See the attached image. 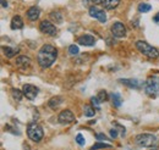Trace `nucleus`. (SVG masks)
I'll use <instances>...</instances> for the list:
<instances>
[{
  "instance_id": "f257e3e1",
  "label": "nucleus",
  "mask_w": 159,
  "mask_h": 150,
  "mask_svg": "<svg viewBox=\"0 0 159 150\" xmlns=\"http://www.w3.org/2000/svg\"><path fill=\"white\" fill-rule=\"evenodd\" d=\"M57 57H58V50L50 44H44L38 51L37 61L42 68H48L55 62Z\"/></svg>"
},
{
  "instance_id": "f03ea898",
  "label": "nucleus",
  "mask_w": 159,
  "mask_h": 150,
  "mask_svg": "<svg viewBox=\"0 0 159 150\" xmlns=\"http://www.w3.org/2000/svg\"><path fill=\"white\" fill-rule=\"evenodd\" d=\"M136 48L141 54H143L144 56L149 57V59H158L159 57V51L152 45H149L147 42L143 40H139L136 42Z\"/></svg>"
},
{
  "instance_id": "7ed1b4c3",
  "label": "nucleus",
  "mask_w": 159,
  "mask_h": 150,
  "mask_svg": "<svg viewBox=\"0 0 159 150\" xmlns=\"http://www.w3.org/2000/svg\"><path fill=\"white\" fill-rule=\"evenodd\" d=\"M144 90L151 96H159V76H151L144 82Z\"/></svg>"
},
{
  "instance_id": "20e7f679",
  "label": "nucleus",
  "mask_w": 159,
  "mask_h": 150,
  "mask_svg": "<svg viewBox=\"0 0 159 150\" xmlns=\"http://www.w3.org/2000/svg\"><path fill=\"white\" fill-rule=\"evenodd\" d=\"M136 143L143 148H152V147H156L157 144V137L154 134L142 133L136 137Z\"/></svg>"
},
{
  "instance_id": "39448f33",
  "label": "nucleus",
  "mask_w": 159,
  "mask_h": 150,
  "mask_svg": "<svg viewBox=\"0 0 159 150\" xmlns=\"http://www.w3.org/2000/svg\"><path fill=\"white\" fill-rule=\"evenodd\" d=\"M27 135L32 142L38 143V142L42 140L44 133H43V130H42V127L39 125L33 122V123H30L28 127H27Z\"/></svg>"
},
{
  "instance_id": "423d86ee",
  "label": "nucleus",
  "mask_w": 159,
  "mask_h": 150,
  "mask_svg": "<svg viewBox=\"0 0 159 150\" xmlns=\"http://www.w3.org/2000/svg\"><path fill=\"white\" fill-rule=\"evenodd\" d=\"M22 92H23V95H25L27 99L34 100L36 96L39 93V89H38L36 86H33V84H25V86L22 87Z\"/></svg>"
},
{
  "instance_id": "0eeeda50",
  "label": "nucleus",
  "mask_w": 159,
  "mask_h": 150,
  "mask_svg": "<svg viewBox=\"0 0 159 150\" xmlns=\"http://www.w3.org/2000/svg\"><path fill=\"white\" fill-rule=\"evenodd\" d=\"M39 29L42 33H45L48 36H55L57 34V27L50 21H42L39 23Z\"/></svg>"
},
{
  "instance_id": "6e6552de",
  "label": "nucleus",
  "mask_w": 159,
  "mask_h": 150,
  "mask_svg": "<svg viewBox=\"0 0 159 150\" xmlns=\"http://www.w3.org/2000/svg\"><path fill=\"white\" fill-rule=\"evenodd\" d=\"M58 121L61 125H69V123L75 121V116H74V113H71L70 110H64V111H61L59 113Z\"/></svg>"
},
{
  "instance_id": "1a4fd4ad",
  "label": "nucleus",
  "mask_w": 159,
  "mask_h": 150,
  "mask_svg": "<svg viewBox=\"0 0 159 150\" xmlns=\"http://www.w3.org/2000/svg\"><path fill=\"white\" fill-rule=\"evenodd\" d=\"M89 16H92V17H94L96 20H98L100 23L107 22V15H105L104 10L98 9V7H96V6L89 7Z\"/></svg>"
},
{
  "instance_id": "9d476101",
  "label": "nucleus",
  "mask_w": 159,
  "mask_h": 150,
  "mask_svg": "<svg viewBox=\"0 0 159 150\" xmlns=\"http://www.w3.org/2000/svg\"><path fill=\"white\" fill-rule=\"evenodd\" d=\"M111 34L116 38H122L126 36V28L121 22H115L111 26Z\"/></svg>"
},
{
  "instance_id": "9b49d317",
  "label": "nucleus",
  "mask_w": 159,
  "mask_h": 150,
  "mask_svg": "<svg viewBox=\"0 0 159 150\" xmlns=\"http://www.w3.org/2000/svg\"><path fill=\"white\" fill-rule=\"evenodd\" d=\"M77 43L81 45H84V46H91V45H94L96 43V38L91 34H84V36H81L77 39Z\"/></svg>"
},
{
  "instance_id": "f8f14e48",
  "label": "nucleus",
  "mask_w": 159,
  "mask_h": 150,
  "mask_svg": "<svg viewBox=\"0 0 159 150\" xmlns=\"http://www.w3.org/2000/svg\"><path fill=\"white\" fill-rule=\"evenodd\" d=\"M120 82L125 86H127L129 88H135V89H139L142 86H144V83H142L139 79H135V78H130V79H120Z\"/></svg>"
},
{
  "instance_id": "ddd939ff",
  "label": "nucleus",
  "mask_w": 159,
  "mask_h": 150,
  "mask_svg": "<svg viewBox=\"0 0 159 150\" xmlns=\"http://www.w3.org/2000/svg\"><path fill=\"white\" fill-rule=\"evenodd\" d=\"M16 66L20 67L21 70H26L31 66V60L28 56H25V55H21V56L16 57Z\"/></svg>"
},
{
  "instance_id": "4468645a",
  "label": "nucleus",
  "mask_w": 159,
  "mask_h": 150,
  "mask_svg": "<svg viewBox=\"0 0 159 150\" xmlns=\"http://www.w3.org/2000/svg\"><path fill=\"white\" fill-rule=\"evenodd\" d=\"M39 15H40V10L37 6H32V7H30V10L27 11V17H28V20H31V21L38 20Z\"/></svg>"
},
{
  "instance_id": "2eb2a0df",
  "label": "nucleus",
  "mask_w": 159,
  "mask_h": 150,
  "mask_svg": "<svg viewBox=\"0 0 159 150\" xmlns=\"http://www.w3.org/2000/svg\"><path fill=\"white\" fill-rule=\"evenodd\" d=\"M120 4V0H102V5L105 10H113L115 7H118Z\"/></svg>"
},
{
  "instance_id": "dca6fc26",
  "label": "nucleus",
  "mask_w": 159,
  "mask_h": 150,
  "mask_svg": "<svg viewBox=\"0 0 159 150\" xmlns=\"http://www.w3.org/2000/svg\"><path fill=\"white\" fill-rule=\"evenodd\" d=\"M11 29H21L23 27V20L21 16H14L12 20H11Z\"/></svg>"
},
{
  "instance_id": "f3484780",
  "label": "nucleus",
  "mask_w": 159,
  "mask_h": 150,
  "mask_svg": "<svg viewBox=\"0 0 159 150\" xmlns=\"http://www.w3.org/2000/svg\"><path fill=\"white\" fill-rule=\"evenodd\" d=\"M2 51H4L5 56L11 59V57L16 56L19 54L20 49H17V48H10V46H2Z\"/></svg>"
},
{
  "instance_id": "a211bd4d",
  "label": "nucleus",
  "mask_w": 159,
  "mask_h": 150,
  "mask_svg": "<svg viewBox=\"0 0 159 150\" xmlns=\"http://www.w3.org/2000/svg\"><path fill=\"white\" fill-rule=\"evenodd\" d=\"M61 103H62V99H61L60 96H55V98H52V99L49 100V104H48V105H49V108H52V109H57Z\"/></svg>"
},
{
  "instance_id": "6ab92c4d",
  "label": "nucleus",
  "mask_w": 159,
  "mask_h": 150,
  "mask_svg": "<svg viewBox=\"0 0 159 150\" xmlns=\"http://www.w3.org/2000/svg\"><path fill=\"white\" fill-rule=\"evenodd\" d=\"M111 99H113V104H114V106H116V108H120V106H121V104H122V99H121V96H120L119 93L111 94Z\"/></svg>"
},
{
  "instance_id": "aec40b11",
  "label": "nucleus",
  "mask_w": 159,
  "mask_h": 150,
  "mask_svg": "<svg viewBox=\"0 0 159 150\" xmlns=\"http://www.w3.org/2000/svg\"><path fill=\"white\" fill-rule=\"evenodd\" d=\"M83 113H84V116H87V117H93L94 113H96V110H94V108H92L91 105H84Z\"/></svg>"
},
{
  "instance_id": "412c9836",
  "label": "nucleus",
  "mask_w": 159,
  "mask_h": 150,
  "mask_svg": "<svg viewBox=\"0 0 159 150\" xmlns=\"http://www.w3.org/2000/svg\"><path fill=\"white\" fill-rule=\"evenodd\" d=\"M111 145L110 144H107V143H96L91 150H99V149H110Z\"/></svg>"
},
{
  "instance_id": "4be33fe9",
  "label": "nucleus",
  "mask_w": 159,
  "mask_h": 150,
  "mask_svg": "<svg viewBox=\"0 0 159 150\" xmlns=\"http://www.w3.org/2000/svg\"><path fill=\"white\" fill-rule=\"evenodd\" d=\"M50 19L53 20L54 22H57V23H61L62 16H61V14H60L59 11H53V12L50 14Z\"/></svg>"
},
{
  "instance_id": "5701e85b",
  "label": "nucleus",
  "mask_w": 159,
  "mask_h": 150,
  "mask_svg": "<svg viewBox=\"0 0 159 150\" xmlns=\"http://www.w3.org/2000/svg\"><path fill=\"white\" fill-rule=\"evenodd\" d=\"M152 9V6L147 2H141L139 5V12H148L149 10Z\"/></svg>"
},
{
  "instance_id": "b1692460",
  "label": "nucleus",
  "mask_w": 159,
  "mask_h": 150,
  "mask_svg": "<svg viewBox=\"0 0 159 150\" xmlns=\"http://www.w3.org/2000/svg\"><path fill=\"white\" fill-rule=\"evenodd\" d=\"M99 4H102V0H83V5L88 6V7H92V6H96Z\"/></svg>"
},
{
  "instance_id": "393cba45",
  "label": "nucleus",
  "mask_w": 159,
  "mask_h": 150,
  "mask_svg": "<svg viewBox=\"0 0 159 150\" xmlns=\"http://www.w3.org/2000/svg\"><path fill=\"white\" fill-rule=\"evenodd\" d=\"M12 96L15 100L20 101L21 99L23 98V92L22 90H17V89H12Z\"/></svg>"
},
{
  "instance_id": "a878e982",
  "label": "nucleus",
  "mask_w": 159,
  "mask_h": 150,
  "mask_svg": "<svg viewBox=\"0 0 159 150\" xmlns=\"http://www.w3.org/2000/svg\"><path fill=\"white\" fill-rule=\"evenodd\" d=\"M97 98H98V100H99L100 103L107 101V100H108V93H107L105 90H100L99 93L97 94Z\"/></svg>"
},
{
  "instance_id": "bb28decb",
  "label": "nucleus",
  "mask_w": 159,
  "mask_h": 150,
  "mask_svg": "<svg viewBox=\"0 0 159 150\" xmlns=\"http://www.w3.org/2000/svg\"><path fill=\"white\" fill-rule=\"evenodd\" d=\"M91 103H92V105H93V108H96V110H100V101L98 100V98L97 96H92L91 98Z\"/></svg>"
},
{
  "instance_id": "cd10ccee",
  "label": "nucleus",
  "mask_w": 159,
  "mask_h": 150,
  "mask_svg": "<svg viewBox=\"0 0 159 150\" xmlns=\"http://www.w3.org/2000/svg\"><path fill=\"white\" fill-rule=\"evenodd\" d=\"M69 53H70L71 55H77L80 53L79 46H76V45H70V46H69Z\"/></svg>"
},
{
  "instance_id": "c85d7f7f",
  "label": "nucleus",
  "mask_w": 159,
  "mask_h": 150,
  "mask_svg": "<svg viewBox=\"0 0 159 150\" xmlns=\"http://www.w3.org/2000/svg\"><path fill=\"white\" fill-rule=\"evenodd\" d=\"M76 142H77V144H80V145H84V143H86V140L82 137V134H77L76 135Z\"/></svg>"
},
{
  "instance_id": "c756f323",
  "label": "nucleus",
  "mask_w": 159,
  "mask_h": 150,
  "mask_svg": "<svg viewBox=\"0 0 159 150\" xmlns=\"http://www.w3.org/2000/svg\"><path fill=\"white\" fill-rule=\"evenodd\" d=\"M113 125H114V126H116V130H119L121 135H124V134H125V132H126V131H125V128H124L121 125H119L118 122H113Z\"/></svg>"
},
{
  "instance_id": "7c9ffc66",
  "label": "nucleus",
  "mask_w": 159,
  "mask_h": 150,
  "mask_svg": "<svg viewBox=\"0 0 159 150\" xmlns=\"http://www.w3.org/2000/svg\"><path fill=\"white\" fill-rule=\"evenodd\" d=\"M116 135H118V130L115 128V130H110V137L111 138H116Z\"/></svg>"
},
{
  "instance_id": "2f4dec72",
  "label": "nucleus",
  "mask_w": 159,
  "mask_h": 150,
  "mask_svg": "<svg viewBox=\"0 0 159 150\" xmlns=\"http://www.w3.org/2000/svg\"><path fill=\"white\" fill-rule=\"evenodd\" d=\"M96 138H97V139H98V140H105V139H107V137H105V135H104V134H102V133H98V134H97V137H96Z\"/></svg>"
},
{
  "instance_id": "473e14b6",
  "label": "nucleus",
  "mask_w": 159,
  "mask_h": 150,
  "mask_svg": "<svg viewBox=\"0 0 159 150\" xmlns=\"http://www.w3.org/2000/svg\"><path fill=\"white\" fill-rule=\"evenodd\" d=\"M1 6L5 9V7H7V1H5V0H1Z\"/></svg>"
},
{
  "instance_id": "72a5a7b5",
  "label": "nucleus",
  "mask_w": 159,
  "mask_h": 150,
  "mask_svg": "<svg viewBox=\"0 0 159 150\" xmlns=\"http://www.w3.org/2000/svg\"><path fill=\"white\" fill-rule=\"evenodd\" d=\"M154 21H156V22H159V12L158 14H157V15H156V16H154Z\"/></svg>"
},
{
  "instance_id": "f704fd0d",
  "label": "nucleus",
  "mask_w": 159,
  "mask_h": 150,
  "mask_svg": "<svg viewBox=\"0 0 159 150\" xmlns=\"http://www.w3.org/2000/svg\"><path fill=\"white\" fill-rule=\"evenodd\" d=\"M149 150H159V149H156V148H153V149H149Z\"/></svg>"
}]
</instances>
